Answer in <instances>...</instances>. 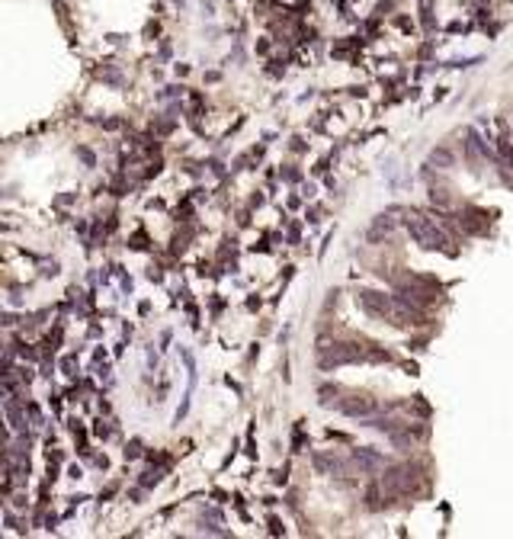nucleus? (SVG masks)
<instances>
[{
  "mask_svg": "<svg viewBox=\"0 0 513 539\" xmlns=\"http://www.w3.org/2000/svg\"><path fill=\"white\" fill-rule=\"evenodd\" d=\"M404 225H408V231H411V238L420 247H427V250H449L446 244H449V238L443 234L436 228L433 222H427L423 215H417V212H411L408 219H404Z\"/></svg>",
  "mask_w": 513,
  "mask_h": 539,
  "instance_id": "nucleus-1",
  "label": "nucleus"
},
{
  "mask_svg": "<svg viewBox=\"0 0 513 539\" xmlns=\"http://www.w3.org/2000/svg\"><path fill=\"white\" fill-rule=\"evenodd\" d=\"M375 404H372V398L369 395H353V401H343L340 404V411H347V414H369Z\"/></svg>",
  "mask_w": 513,
  "mask_h": 539,
  "instance_id": "nucleus-2",
  "label": "nucleus"
}]
</instances>
